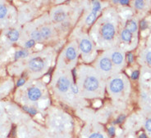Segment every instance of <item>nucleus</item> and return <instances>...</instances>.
I'll return each mask as SVG.
<instances>
[{
  "instance_id": "nucleus-1",
  "label": "nucleus",
  "mask_w": 151,
  "mask_h": 138,
  "mask_svg": "<svg viewBox=\"0 0 151 138\" xmlns=\"http://www.w3.org/2000/svg\"><path fill=\"white\" fill-rule=\"evenodd\" d=\"M101 34L104 37V39L106 40H110L112 39L115 34V29H114V26L112 24L109 23H107L104 26H103L102 29H101Z\"/></svg>"
},
{
  "instance_id": "nucleus-2",
  "label": "nucleus",
  "mask_w": 151,
  "mask_h": 138,
  "mask_svg": "<svg viewBox=\"0 0 151 138\" xmlns=\"http://www.w3.org/2000/svg\"><path fill=\"white\" fill-rule=\"evenodd\" d=\"M29 67L33 71H40L45 68V62L41 58L37 57L30 60L29 63Z\"/></svg>"
},
{
  "instance_id": "nucleus-3",
  "label": "nucleus",
  "mask_w": 151,
  "mask_h": 138,
  "mask_svg": "<svg viewBox=\"0 0 151 138\" xmlns=\"http://www.w3.org/2000/svg\"><path fill=\"white\" fill-rule=\"evenodd\" d=\"M123 82L122 81L120 78H115L111 81L110 83V90L114 92V93H117V92H120L123 89Z\"/></svg>"
},
{
  "instance_id": "nucleus-4",
  "label": "nucleus",
  "mask_w": 151,
  "mask_h": 138,
  "mask_svg": "<svg viewBox=\"0 0 151 138\" xmlns=\"http://www.w3.org/2000/svg\"><path fill=\"white\" fill-rule=\"evenodd\" d=\"M93 4H94V6H93L92 12H91V15L89 16L86 19V23L88 25H91V23L94 22V21L95 20V18H96V16H97L98 11H99V9L101 8L100 4H99V2H97V1H94Z\"/></svg>"
},
{
  "instance_id": "nucleus-5",
  "label": "nucleus",
  "mask_w": 151,
  "mask_h": 138,
  "mask_svg": "<svg viewBox=\"0 0 151 138\" xmlns=\"http://www.w3.org/2000/svg\"><path fill=\"white\" fill-rule=\"evenodd\" d=\"M85 87L89 91H94L98 88L99 82L94 77H89L85 81Z\"/></svg>"
},
{
  "instance_id": "nucleus-6",
  "label": "nucleus",
  "mask_w": 151,
  "mask_h": 138,
  "mask_svg": "<svg viewBox=\"0 0 151 138\" xmlns=\"http://www.w3.org/2000/svg\"><path fill=\"white\" fill-rule=\"evenodd\" d=\"M69 87H70V81L65 77H62L59 78V80L58 81V83H57L58 89L63 92H67L69 89Z\"/></svg>"
},
{
  "instance_id": "nucleus-7",
  "label": "nucleus",
  "mask_w": 151,
  "mask_h": 138,
  "mask_svg": "<svg viewBox=\"0 0 151 138\" xmlns=\"http://www.w3.org/2000/svg\"><path fill=\"white\" fill-rule=\"evenodd\" d=\"M41 96V92L39 88L32 87L28 91V97L31 101H37L38 99Z\"/></svg>"
},
{
  "instance_id": "nucleus-8",
  "label": "nucleus",
  "mask_w": 151,
  "mask_h": 138,
  "mask_svg": "<svg viewBox=\"0 0 151 138\" xmlns=\"http://www.w3.org/2000/svg\"><path fill=\"white\" fill-rule=\"evenodd\" d=\"M99 66H100V69L102 70L109 71L111 70V68H112V62L109 58L104 57L99 61Z\"/></svg>"
},
{
  "instance_id": "nucleus-9",
  "label": "nucleus",
  "mask_w": 151,
  "mask_h": 138,
  "mask_svg": "<svg viewBox=\"0 0 151 138\" xmlns=\"http://www.w3.org/2000/svg\"><path fill=\"white\" fill-rule=\"evenodd\" d=\"M81 50L85 53H89L92 49V43L88 39H82L80 44Z\"/></svg>"
},
{
  "instance_id": "nucleus-10",
  "label": "nucleus",
  "mask_w": 151,
  "mask_h": 138,
  "mask_svg": "<svg viewBox=\"0 0 151 138\" xmlns=\"http://www.w3.org/2000/svg\"><path fill=\"white\" fill-rule=\"evenodd\" d=\"M112 59H113V63L116 64V65H120V64L122 63L123 56H122V55L120 52H116L112 55Z\"/></svg>"
},
{
  "instance_id": "nucleus-11",
  "label": "nucleus",
  "mask_w": 151,
  "mask_h": 138,
  "mask_svg": "<svg viewBox=\"0 0 151 138\" xmlns=\"http://www.w3.org/2000/svg\"><path fill=\"white\" fill-rule=\"evenodd\" d=\"M66 56L69 60H75L76 57V52L75 51V48L72 47L69 48L66 52Z\"/></svg>"
},
{
  "instance_id": "nucleus-12",
  "label": "nucleus",
  "mask_w": 151,
  "mask_h": 138,
  "mask_svg": "<svg viewBox=\"0 0 151 138\" xmlns=\"http://www.w3.org/2000/svg\"><path fill=\"white\" fill-rule=\"evenodd\" d=\"M66 17V14L63 11H57L55 13H54V16H53V18L56 21H63Z\"/></svg>"
},
{
  "instance_id": "nucleus-13",
  "label": "nucleus",
  "mask_w": 151,
  "mask_h": 138,
  "mask_svg": "<svg viewBox=\"0 0 151 138\" xmlns=\"http://www.w3.org/2000/svg\"><path fill=\"white\" fill-rule=\"evenodd\" d=\"M8 37L11 41H17L19 38L18 31L15 30H11V31H9L8 34Z\"/></svg>"
},
{
  "instance_id": "nucleus-14",
  "label": "nucleus",
  "mask_w": 151,
  "mask_h": 138,
  "mask_svg": "<svg viewBox=\"0 0 151 138\" xmlns=\"http://www.w3.org/2000/svg\"><path fill=\"white\" fill-rule=\"evenodd\" d=\"M127 30H129L131 33L136 31V30H137V26H136V22H135L134 21H132V20L128 21V22L127 24Z\"/></svg>"
},
{
  "instance_id": "nucleus-15",
  "label": "nucleus",
  "mask_w": 151,
  "mask_h": 138,
  "mask_svg": "<svg viewBox=\"0 0 151 138\" xmlns=\"http://www.w3.org/2000/svg\"><path fill=\"white\" fill-rule=\"evenodd\" d=\"M122 38L125 42H130L132 39V33L127 30H125L122 33Z\"/></svg>"
},
{
  "instance_id": "nucleus-16",
  "label": "nucleus",
  "mask_w": 151,
  "mask_h": 138,
  "mask_svg": "<svg viewBox=\"0 0 151 138\" xmlns=\"http://www.w3.org/2000/svg\"><path fill=\"white\" fill-rule=\"evenodd\" d=\"M28 52L27 50H22V51H18L15 53V59H19L21 57H26L28 56Z\"/></svg>"
},
{
  "instance_id": "nucleus-17",
  "label": "nucleus",
  "mask_w": 151,
  "mask_h": 138,
  "mask_svg": "<svg viewBox=\"0 0 151 138\" xmlns=\"http://www.w3.org/2000/svg\"><path fill=\"white\" fill-rule=\"evenodd\" d=\"M40 34H41L42 38L49 37V35L51 34L50 30H49V28H47V27H44L41 30V31H40Z\"/></svg>"
},
{
  "instance_id": "nucleus-18",
  "label": "nucleus",
  "mask_w": 151,
  "mask_h": 138,
  "mask_svg": "<svg viewBox=\"0 0 151 138\" xmlns=\"http://www.w3.org/2000/svg\"><path fill=\"white\" fill-rule=\"evenodd\" d=\"M32 38L35 39V40H38V41H40V40H41L42 38V36L41 34H40V31H34L33 33H32Z\"/></svg>"
},
{
  "instance_id": "nucleus-19",
  "label": "nucleus",
  "mask_w": 151,
  "mask_h": 138,
  "mask_svg": "<svg viewBox=\"0 0 151 138\" xmlns=\"http://www.w3.org/2000/svg\"><path fill=\"white\" fill-rule=\"evenodd\" d=\"M7 8L4 5H0V19L4 18L7 14Z\"/></svg>"
},
{
  "instance_id": "nucleus-20",
  "label": "nucleus",
  "mask_w": 151,
  "mask_h": 138,
  "mask_svg": "<svg viewBox=\"0 0 151 138\" xmlns=\"http://www.w3.org/2000/svg\"><path fill=\"white\" fill-rule=\"evenodd\" d=\"M23 109H24L26 111H27L28 113L31 114V115H35V114H36V110L33 108H29V107H27V106H24Z\"/></svg>"
},
{
  "instance_id": "nucleus-21",
  "label": "nucleus",
  "mask_w": 151,
  "mask_h": 138,
  "mask_svg": "<svg viewBox=\"0 0 151 138\" xmlns=\"http://www.w3.org/2000/svg\"><path fill=\"white\" fill-rule=\"evenodd\" d=\"M135 6H136L137 8L141 9V8L144 7V2L143 1H136V2H135Z\"/></svg>"
},
{
  "instance_id": "nucleus-22",
  "label": "nucleus",
  "mask_w": 151,
  "mask_h": 138,
  "mask_svg": "<svg viewBox=\"0 0 151 138\" xmlns=\"http://www.w3.org/2000/svg\"><path fill=\"white\" fill-rule=\"evenodd\" d=\"M145 128L148 132H151V119L145 122Z\"/></svg>"
},
{
  "instance_id": "nucleus-23",
  "label": "nucleus",
  "mask_w": 151,
  "mask_h": 138,
  "mask_svg": "<svg viewBox=\"0 0 151 138\" xmlns=\"http://www.w3.org/2000/svg\"><path fill=\"white\" fill-rule=\"evenodd\" d=\"M34 45H35L34 40H30V41H28L27 43H26V47L29 48H31V47H32V46H34Z\"/></svg>"
},
{
  "instance_id": "nucleus-24",
  "label": "nucleus",
  "mask_w": 151,
  "mask_h": 138,
  "mask_svg": "<svg viewBox=\"0 0 151 138\" xmlns=\"http://www.w3.org/2000/svg\"><path fill=\"white\" fill-rule=\"evenodd\" d=\"M138 76H139V72L138 71H134L132 74V79H136V78H138Z\"/></svg>"
},
{
  "instance_id": "nucleus-25",
  "label": "nucleus",
  "mask_w": 151,
  "mask_h": 138,
  "mask_svg": "<svg viewBox=\"0 0 151 138\" xmlns=\"http://www.w3.org/2000/svg\"><path fill=\"white\" fill-rule=\"evenodd\" d=\"M109 134L110 135V136H113V135L115 134V128L113 127H111L109 128Z\"/></svg>"
},
{
  "instance_id": "nucleus-26",
  "label": "nucleus",
  "mask_w": 151,
  "mask_h": 138,
  "mask_svg": "<svg viewBox=\"0 0 151 138\" xmlns=\"http://www.w3.org/2000/svg\"><path fill=\"white\" fill-rule=\"evenodd\" d=\"M146 60H147L148 63L151 65V51L148 52L147 55H146Z\"/></svg>"
},
{
  "instance_id": "nucleus-27",
  "label": "nucleus",
  "mask_w": 151,
  "mask_h": 138,
  "mask_svg": "<svg viewBox=\"0 0 151 138\" xmlns=\"http://www.w3.org/2000/svg\"><path fill=\"white\" fill-rule=\"evenodd\" d=\"M90 138H104L103 137L102 135L99 134V133H94V134H92L90 137Z\"/></svg>"
},
{
  "instance_id": "nucleus-28",
  "label": "nucleus",
  "mask_w": 151,
  "mask_h": 138,
  "mask_svg": "<svg viewBox=\"0 0 151 138\" xmlns=\"http://www.w3.org/2000/svg\"><path fill=\"white\" fill-rule=\"evenodd\" d=\"M146 27H147V24H146V22H145V21H141V23H140V28H141V30L146 29Z\"/></svg>"
},
{
  "instance_id": "nucleus-29",
  "label": "nucleus",
  "mask_w": 151,
  "mask_h": 138,
  "mask_svg": "<svg viewBox=\"0 0 151 138\" xmlns=\"http://www.w3.org/2000/svg\"><path fill=\"white\" fill-rule=\"evenodd\" d=\"M124 120H125V116L122 115V116H120V117H119V118H118V119L116 120V122H114V123H121V122H122V121H123Z\"/></svg>"
},
{
  "instance_id": "nucleus-30",
  "label": "nucleus",
  "mask_w": 151,
  "mask_h": 138,
  "mask_svg": "<svg viewBox=\"0 0 151 138\" xmlns=\"http://www.w3.org/2000/svg\"><path fill=\"white\" fill-rule=\"evenodd\" d=\"M127 59H128V61L130 63L133 62V55H132V53H129L127 55Z\"/></svg>"
},
{
  "instance_id": "nucleus-31",
  "label": "nucleus",
  "mask_w": 151,
  "mask_h": 138,
  "mask_svg": "<svg viewBox=\"0 0 151 138\" xmlns=\"http://www.w3.org/2000/svg\"><path fill=\"white\" fill-rule=\"evenodd\" d=\"M25 83V79H23V78H21L20 80H19L18 82H17V85L18 87L22 86V85H23Z\"/></svg>"
},
{
  "instance_id": "nucleus-32",
  "label": "nucleus",
  "mask_w": 151,
  "mask_h": 138,
  "mask_svg": "<svg viewBox=\"0 0 151 138\" xmlns=\"http://www.w3.org/2000/svg\"><path fill=\"white\" fill-rule=\"evenodd\" d=\"M72 92H73V93H77V92H78L77 87L75 86V85H73V86L72 87Z\"/></svg>"
},
{
  "instance_id": "nucleus-33",
  "label": "nucleus",
  "mask_w": 151,
  "mask_h": 138,
  "mask_svg": "<svg viewBox=\"0 0 151 138\" xmlns=\"http://www.w3.org/2000/svg\"><path fill=\"white\" fill-rule=\"evenodd\" d=\"M46 103H47L46 101H40V104H39V105H40V107H45V106H46Z\"/></svg>"
},
{
  "instance_id": "nucleus-34",
  "label": "nucleus",
  "mask_w": 151,
  "mask_h": 138,
  "mask_svg": "<svg viewBox=\"0 0 151 138\" xmlns=\"http://www.w3.org/2000/svg\"><path fill=\"white\" fill-rule=\"evenodd\" d=\"M119 3L121 4H123V5H126V4H128L129 1H127V0H122Z\"/></svg>"
},
{
  "instance_id": "nucleus-35",
  "label": "nucleus",
  "mask_w": 151,
  "mask_h": 138,
  "mask_svg": "<svg viewBox=\"0 0 151 138\" xmlns=\"http://www.w3.org/2000/svg\"><path fill=\"white\" fill-rule=\"evenodd\" d=\"M44 81L45 83H48L49 81V76H46L45 78H44Z\"/></svg>"
},
{
  "instance_id": "nucleus-36",
  "label": "nucleus",
  "mask_w": 151,
  "mask_h": 138,
  "mask_svg": "<svg viewBox=\"0 0 151 138\" xmlns=\"http://www.w3.org/2000/svg\"><path fill=\"white\" fill-rule=\"evenodd\" d=\"M99 105H100V101H97V102L94 104V106H96V107H98Z\"/></svg>"
},
{
  "instance_id": "nucleus-37",
  "label": "nucleus",
  "mask_w": 151,
  "mask_h": 138,
  "mask_svg": "<svg viewBox=\"0 0 151 138\" xmlns=\"http://www.w3.org/2000/svg\"><path fill=\"white\" fill-rule=\"evenodd\" d=\"M139 138H147V137H146V136H145V134H141Z\"/></svg>"
},
{
  "instance_id": "nucleus-38",
  "label": "nucleus",
  "mask_w": 151,
  "mask_h": 138,
  "mask_svg": "<svg viewBox=\"0 0 151 138\" xmlns=\"http://www.w3.org/2000/svg\"><path fill=\"white\" fill-rule=\"evenodd\" d=\"M42 48L41 45H40V44H37V45H36V48H39V49H40V48Z\"/></svg>"
}]
</instances>
